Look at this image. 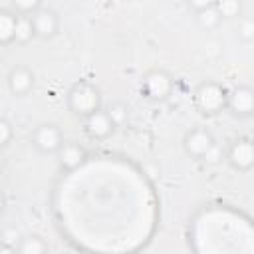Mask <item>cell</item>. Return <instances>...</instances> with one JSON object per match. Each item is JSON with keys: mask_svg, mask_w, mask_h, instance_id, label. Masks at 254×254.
I'll return each mask as SVG.
<instances>
[{"mask_svg": "<svg viewBox=\"0 0 254 254\" xmlns=\"http://www.w3.org/2000/svg\"><path fill=\"white\" fill-rule=\"evenodd\" d=\"M67 107L73 115L85 119L101 109V91L89 81H79L67 91Z\"/></svg>", "mask_w": 254, "mask_h": 254, "instance_id": "obj_1", "label": "cell"}, {"mask_svg": "<svg viewBox=\"0 0 254 254\" xmlns=\"http://www.w3.org/2000/svg\"><path fill=\"white\" fill-rule=\"evenodd\" d=\"M226 105H228V89L222 83L214 79H206L194 89V107L202 115H216L224 111Z\"/></svg>", "mask_w": 254, "mask_h": 254, "instance_id": "obj_2", "label": "cell"}, {"mask_svg": "<svg viewBox=\"0 0 254 254\" xmlns=\"http://www.w3.org/2000/svg\"><path fill=\"white\" fill-rule=\"evenodd\" d=\"M173 75L165 69H151L143 75L141 81V93L151 101H165L173 95Z\"/></svg>", "mask_w": 254, "mask_h": 254, "instance_id": "obj_3", "label": "cell"}, {"mask_svg": "<svg viewBox=\"0 0 254 254\" xmlns=\"http://www.w3.org/2000/svg\"><path fill=\"white\" fill-rule=\"evenodd\" d=\"M216 147L212 133L206 127H192L183 137V149L190 159H206Z\"/></svg>", "mask_w": 254, "mask_h": 254, "instance_id": "obj_4", "label": "cell"}, {"mask_svg": "<svg viewBox=\"0 0 254 254\" xmlns=\"http://www.w3.org/2000/svg\"><path fill=\"white\" fill-rule=\"evenodd\" d=\"M32 145L44 155H58L60 149L65 145V141H64V133L58 125L42 123L32 133Z\"/></svg>", "mask_w": 254, "mask_h": 254, "instance_id": "obj_5", "label": "cell"}, {"mask_svg": "<svg viewBox=\"0 0 254 254\" xmlns=\"http://www.w3.org/2000/svg\"><path fill=\"white\" fill-rule=\"evenodd\" d=\"M226 161L236 171H250L254 169V141L248 137H240L230 143L226 151Z\"/></svg>", "mask_w": 254, "mask_h": 254, "instance_id": "obj_6", "label": "cell"}, {"mask_svg": "<svg viewBox=\"0 0 254 254\" xmlns=\"http://www.w3.org/2000/svg\"><path fill=\"white\" fill-rule=\"evenodd\" d=\"M226 111H230L234 117H250L254 115V87L252 85H234L228 89V105Z\"/></svg>", "mask_w": 254, "mask_h": 254, "instance_id": "obj_7", "label": "cell"}, {"mask_svg": "<svg viewBox=\"0 0 254 254\" xmlns=\"http://www.w3.org/2000/svg\"><path fill=\"white\" fill-rule=\"evenodd\" d=\"M32 24H34L36 38H40V40H52L60 32V16L56 10H52L48 6H42L32 16Z\"/></svg>", "mask_w": 254, "mask_h": 254, "instance_id": "obj_8", "label": "cell"}, {"mask_svg": "<svg viewBox=\"0 0 254 254\" xmlns=\"http://www.w3.org/2000/svg\"><path fill=\"white\" fill-rule=\"evenodd\" d=\"M115 127L117 125L113 123V119L109 117V113L105 109H99L83 119V131L91 139H107L113 135Z\"/></svg>", "mask_w": 254, "mask_h": 254, "instance_id": "obj_9", "label": "cell"}, {"mask_svg": "<svg viewBox=\"0 0 254 254\" xmlns=\"http://www.w3.org/2000/svg\"><path fill=\"white\" fill-rule=\"evenodd\" d=\"M6 81H8V89L12 95H16V97L28 95L34 87V71L26 65H16L10 69Z\"/></svg>", "mask_w": 254, "mask_h": 254, "instance_id": "obj_10", "label": "cell"}, {"mask_svg": "<svg viewBox=\"0 0 254 254\" xmlns=\"http://www.w3.org/2000/svg\"><path fill=\"white\" fill-rule=\"evenodd\" d=\"M87 159V151L79 143H65L58 153V163L64 171H75L79 169Z\"/></svg>", "mask_w": 254, "mask_h": 254, "instance_id": "obj_11", "label": "cell"}, {"mask_svg": "<svg viewBox=\"0 0 254 254\" xmlns=\"http://www.w3.org/2000/svg\"><path fill=\"white\" fill-rule=\"evenodd\" d=\"M18 20H20V16L14 10L0 8V44L2 46H8V44L16 42Z\"/></svg>", "mask_w": 254, "mask_h": 254, "instance_id": "obj_12", "label": "cell"}, {"mask_svg": "<svg viewBox=\"0 0 254 254\" xmlns=\"http://www.w3.org/2000/svg\"><path fill=\"white\" fill-rule=\"evenodd\" d=\"M16 250L18 254H48V242L40 234H28L20 238Z\"/></svg>", "mask_w": 254, "mask_h": 254, "instance_id": "obj_13", "label": "cell"}, {"mask_svg": "<svg viewBox=\"0 0 254 254\" xmlns=\"http://www.w3.org/2000/svg\"><path fill=\"white\" fill-rule=\"evenodd\" d=\"M194 18H196L198 26H200V28H204V30H216V28L220 26V22H222V18H220V14H218V10H216L214 2H212L208 8H204V10L196 12V14H194Z\"/></svg>", "mask_w": 254, "mask_h": 254, "instance_id": "obj_14", "label": "cell"}, {"mask_svg": "<svg viewBox=\"0 0 254 254\" xmlns=\"http://www.w3.org/2000/svg\"><path fill=\"white\" fill-rule=\"evenodd\" d=\"M218 14L222 20H232V18H238L240 12H242V4L238 0H218L214 2Z\"/></svg>", "mask_w": 254, "mask_h": 254, "instance_id": "obj_15", "label": "cell"}, {"mask_svg": "<svg viewBox=\"0 0 254 254\" xmlns=\"http://www.w3.org/2000/svg\"><path fill=\"white\" fill-rule=\"evenodd\" d=\"M32 38H36L32 18H24V16H20V20H18V28H16V42H18V44H28Z\"/></svg>", "mask_w": 254, "mask_h": 254, "instance_id": "obj_16", "label": "cell"}, {"mask_svg": "<svg viewBox=\"0 0 254 254\" xmlns=\"http://www.w3.org/2000/svg\"><path fill=\"white\" fill-rule=\"evenodd\" d=\"M42 6H44V4L38 2V0H28V2L16 0V2H12V10H14L18 16H24V18H32Z\"/></svg>", "mask_w": 254, "mask_h": 254, "instance_id": "obj_17", "label": "cell"}, {"mask_svg": "<svg viewBox=\"0 0 254 254\" xmlns=\"http://www.w3.org/2000/svg\"><path fill=\"white\" fill-rule=\"evenodd\" d=\"M105 111L109 113V117L113 119V123H115L117 127L127 121V105H125L123 101H111Z\"/></svg>", "mask_w": 254, "mask_h": 254, "instance_id": "obj_18", "label": "cell"}, {"mask_svg": "<svg viewBox=\"0 0 254 254\" xmlns=\"http://www.w3.org/2000/svg\"><path fill=\"white\" fill-rule=\"evenodd\" d=\"M236 36L242 42H252L254 40V18H240L236 24Z\"/></svg>", "mask_w": 254, "mask_h": 254, "instance_id": "obj_19", "label": "cell"}, {"mask_svg": "<svg viewBox=\"0 0 254 254\" xmlns=\"http://www.w3.org/2000/svg\"><path fill=\"white\" fill-rule=\"evenodd\" d=\"M12 137H14V129H12L10 121L6 117H2L0 119V143H2V147H8Z\"/></svg>", "mask_w": 254, "mask_h": 254, "instance_id": "obj_20", "label": "cell"}, {"mask_svg": "<svg viewBox=\"0 0 254 254\" xmlns=\"http://www.w3.org/2000/svg\"><path fill=\"white\" fill-rule=\"evenodd\" d=\"M210 4H212V2H206V0H204V2H189V8H190V10L196 14V12L204 10V8H208Z\"/></svg>", "mask_w": 254, "mask_h": 254, "instance_id": "obj_21", "label": "cell"}, {"mask_svg": "<svg viewBox=\"0 0 254 254\" xmlns=\"http://www.w3.org/2000/svg\"><path fill=\"white\" fill-rule=\"evenodd\" d=\"M0 254H18V250H16V246L2 244V246H0Z\"/></svg>", "mask_w": 254, "mask_h": 254, "instance_id": "obj_22", "label": "cell"}]
</instances>
